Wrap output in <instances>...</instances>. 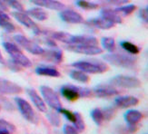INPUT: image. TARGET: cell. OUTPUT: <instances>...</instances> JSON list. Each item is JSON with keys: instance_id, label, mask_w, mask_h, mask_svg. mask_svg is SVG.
Listing matches in <instances>:
<instances>
[{"instance_id": "9c48e42d", "label": "cell", "mask_w": 148, "mask_h": 134, "mask_svg": "<svg viewBox=\"0 0 148 134\" xmlns=\"http://www.w3.org/2000/svg\"><path fill=\"white\" fill-rule=\"evenodd\" d=\"M66 48L71 52L82 54L86 55H97L103 53L102 48L97 46H88V44H68Z\"/></svg>"}, {"instance_id": "30bf717a", "label": "cell", "mask_w": 148, "mask_h": 134, "mask_svg": "<svg viewBox=\"0 0 148 134\" xmlns=\"http://www.w3.org/2000/svg\"><path fill=\"white\" fill-rule=\"evenodd\" d=\"M12 15L20 24H22L25 27H27V28L33 30L36 35L40 34L41 30L38 28L37 24L32 20V18L27 14H25V13L22 11H16V12H13Z\"/></svg>"}, {"instance_id": "60d3db41", "label": "cell", "mask_w": 148, "mask_h": 134, "mask_svg": "<svg viewBox=\"0 0 148 134\" xmlns=\"http://www.w3.org/2000/svg\"><path fill=\"white\" fill-rule=\"evenodd\" d=\"M0 18H1V19H8V20H10L8 15H6L5 13H4L1 10H0Z\"/></svg>"}, {"instance_id": "484cf974", "label": "cell", "mask_w": 148, "mask_h": 134, "mask_svg": "<svg viewBox=\"0 0 148 134\" xmlns=\"http://www.w3.org/2000/svg\"><path fill=\"white\" fill-rule=\"evenodd\" d=\"M102 44H103V47L110 53L114 52L115 50V41L113 37L102 38Z\"/></svg>"}, {"instance_id": "8fae6325", "label": "cell", "mask_w": 148, "mask_h": 134, "mask_svg": "<svg viewBox=\"0 0 148 134\" xmlns=\"http://www.w3.org/2000/svg\"><path fill=\"white\" fill-rule=\"evenodd\" d=\"M60 17L63 21L68 24H82L85 22L83 16L79 13L71 9H64L60 13Z\"/></svg>"}, {"instance_id": "83f0119b", "label": "cell", "mask_w": 148, "mask_h": 134, "mask_svg": "<svg viewBox=\"0 0 148 134\" xmlns=\"http://www.w3.org/2000/svg\"><path fill=\"white\" fill-rule=\"evenodd\" d=\"M4 5H8L10 7L16 9V11H22L24 12V6L23 5L18 1V0H0Z\"/></svg>"}, {"instance_id": "7a4b0ae2", "label": "cell", "mask_w": 148, "mask_h": 134, "mask_svg": "<svg viewBox=\"0 0 148 134\" xmlns=\"http://www.w3.org/2000/svg\"><path fill=\"white\" fill-rule=\"evenodd\" d=\"M60 92L63 96L70 101H75L80 97L82 98L90 97L92 95V91L89 90V89L71 85V84L64 85L61 88Z\"/></svg>"}, {"instance_id": "e575fe53", "label": "cell", "mask_w": 148, "mask_h": 134, "mask_svg": "<svg viewBox=\"0 0 148 134\" xmlns=\"http://www.w3.org/2000/svg\"><path fill=\"white\" fill-rule=\"evenodd\" d=\"M102 112H103V116H104V120H111L114 117L116 111H115L114 107H107V108H105V109H103Z\"/></svg>"}, {"instance_id": "4dcf8cb0", "label": "cell", "mask_w": 148, "mask_h": 134, "mask_svg": "<svg viewBox=\"0 0 148 134\" xmlns=\"http://www.w3.org/2000/svg\"><path fill=\"white\" fill-rule=\"evenodd\" d=\"M0 131H8L12 134L16 131V127L6 120L0 119Z\"/></svg>"}, {"instance_id": "ffe728a7", "label": "cell", "mask_w": 148, "mask_h": 134, "mask_svg": "<svg viewBox=\"0 0 148 134\" xmlns=\"http://www.w3.org/2000/svg\"><path fill=\"white\" fill-rule=\"evenodd\" d=\"M88 24L90 25H93L95 27H97L99 29H103V30H107V29H110L112 27H114V24H113L112 22L106 20V18H104L103 16L101 17H97V18H94L91 19Z\"/></svg>"}, {"instance_id": "277c9868", "label": "cell", "mask_w": 148, "mask_h": 134, "mask_svg": "<svg viewBox=\"0 0 148 134\" xmlns=\"http://www.w3.org/2000/svg\"><path fill=\"white\" fill-rule=\"evenodd\" d=\"M72 66L80 71L88 73H104L108 70V66L103 63H93L87 61H78L72 63Z\"/></svg>"}, {"instance_id": "5b68a950", "label": "cell", "mask_w": 148, "mask_h": 134, "mask_svg": "<svg viewBox=\"0 0 148 134\" xmlns=\"http://www.w3.org/2000/svg\"><path fill=\"white\" fill-rule=\"evenodd\" d=\"M15 100H16L18 109L20 111L22 115L24 116V118L31 123L37 124L38 122H39V119H38V116L36 115V112L34 111L33 108H32V106L29 104L28 101L19 97H16Z\"/></svg>"}, {"instance_id": "d4e9b609", "label": "cell", "mask_w": 148, "mask_h": 134, "mask_svg": "<svg viewBox=\"0 0 148 134\" xmlns=\"http://www.w3.org/2000/svg\"><path fill=\"white\" fill-rule=\"evenodd\" d=\"M121 46H122V48L127 51V52L131 54H137L140 52V49L137 46H136L134 44H133L131 42H128V41L121 42Z\"/></svg>"}, {"instance_id": "ee69618b", "label": "cell", "mask_w": 148, "mask_h": 134, "mask_svg": "<svg viewBox=\"0 0 148 134\" xmlns=\"http://www.w3.org/2000/svg\"><path fill=\"white\" fill-rule=\"evenodd\" d=\"M0 134H10V133L8 131H0Z\"/></svg>"}, {"instance_id": "7bdbcfd3", "label": "cell", "mask_w": 148, "mask_h": 134, "mask_svg": "<svg viewBox=\"0 0 148 134\" xmlns=\"http://www.w3.org/2000/svg\"><path fill=\"white\" fill-rule=\"evenodd\" d=\"M0 63H2V65H5V61L4 59V57H3L1 52H0Z\"/></svg>"}, {"instance_id": "d6a6232c", "label": "cell", "mask_w": 148, "mask_h": 134, "mask_svg": "<svg viewBox=\"0 0 148 134\" xmlns=\"http://www.w3.org/2000/svg\"><path fill=\"white\" fill-rule=\"evenodd\" d=\"M47 119L49 120V122L52 124V125H54L55 127H59L60 126V124H61V120H60L59 115L56 112H49L47 114Z\"/></svg>"}, {"instance_id": "f546056e", "label": "cell", "mask_w": 148, "mask_h": 134, "mask_svg": "<svg viewBox=\"0 0 148 134\" xmlns=\"http://www.w3.org/2000/svg\"><path fill=\"white\" fill-rule=\"evenodd\" d=\"M0 27L3 28L8 33H14V32H16V27L8 19L0 18Z\"/></svg>"}, {"instance_id": "1f68e13d", "label": "cell", "mask_w": 148, "mask_h": 134, "mask_svg": "<svg viewBox=\"0 0 148 134\" xmlns=\"http://www.w3.org/2000/svg\"><path fill=\"white\" fill-rule=\"evenodd\" d=\"M91 117L94 120V122L97 125H101L102 122H103V120H104V116H103L102 110L99 109V108H95V109H94L92 111Z\"/></svg>"}, {"instance_id": "44dd1931", "label": "cell", "mask_w": 148, "mask_h": 134, "mask_svg": "<svg viewBox=\"0 0 148 134\" xmlns=\"http://www.w3.org/2000/svg\"><path fill=\"white\" fill-rule=\"evenodd\" d=\"M143 118L142 112L136 110H130L125 112V120L128 125H136Z\"/></svg>"}, {"instance_id": "3957f363", "label": "cell", "mask_w": 148, "mask_h": 134, "mask_svg": "<svg viewBox=\"0 0 148 134\" xmlns=\"http://www.w3.org/2000/svg\"><path fill=\"white\" fill-rule=\"evenodd\" d=\"M3 46H4L5 50L11 56L12 60L16 62V63H18L19 65H21L22 67H25V68H28V67L32 66L31 61L22 53V51L17 46H16V44H12V43H9V42H4Z\"/></svg>"}, {"instance_id": "ac0fdd59", "label": "cell", "mask_w": 148, "mask_h": 134, "mask_svg": "<svg viewBox=\"0 0 148 134\" xmlns=\"http://www.w3.org/2000/svg\"><path fill=\"white\" fill-rule=\"evenodd\" d=\"M114 103L119 108H129L137 105L139 100L134 96H122L115 99Z\"/></svg>"}, {"instance_id": "4fadbf2b", "label": "cell", "mask_w": 148, "mask_h": 134, "mask_svg": "<svg viewBox=\"0 0 148 134\" xmlns=\"http://www.w3.org/2000/svg\"><path fill=\"white\" fill-rule=\"evenodd\" d=\"M22 92V88L15 82L0 79V93L2 94H18Z\"/></svg>"}, {"instance_id": "ba28073f", "label": "cell", "mask_w": 148, "mask_h": 134, "mask_svg": "<svg viewBox=\"0 0 148 134\" xmlns=\"http://www.w3.org/2000/svg\"><path fill=\"white\" fill-rule=\"evenodd\" d=\"M14 40L19 44V46H22L25 50H27V52L31 53L32 54L41 55L44 53L45 49H43L40 46H38L37 44L29 40L28 38H27L24 35H16L14 36Z\"/></svg>"}, {"instance_id": "d6986e66", "label": "cell", "mask_w": 148, "mask_h": 134, "mask_svg": "<svg viewBox=\"0 0 148 134\" xmlns=\"http://www.w3.org/2000/svg\"><path fill=\"white\" fill-rule=\"evenodd\" d=\"M101 16L106 18V20L112 22L113 24H121L123 22V19L120 16L118 13L113 10V9H109V8H104L101 10Z\"/></svg>"}, {"instance_id": "6da1fadb", "label": "cell", "mask_w": 148, "mask_h": 134, "mask_svg": "<svg viewBox=\"0 0 148 134\" xmlns=\"http://www.w3.org/2000/svg\"><path fill=\"white\" fill-rule=\"evenodd\" d=\"M104 60L110 65L126 69H134L136 66L137 59L132 55L122 54H107L104 55Z\"/></svg>"}, {"instance_id": "f35d334b", "label": "cell", "mask_w": 148, "mask_h": 134, "mask_svg": "<svg viewBox=\"0 0 148 134\" xmlns=\"http://www.w3.org/2000/svg\"><path fill=\"white\" fill-rule=\"evenodd\" d=\"M139 16L141 17V19H143L144 22L147 23L148 22V8L145 7L143 9H141L139 13Z\"/></svg>"}, {"instance_id": "cb8c5ba5", "label": "cell", "mask_w": 148, "mask_h": 134, "mask_svg": "<svg viewBox=\"0 0 148 134\" xmlns=\"http://www.w3.org/2000/svg\"><path fill=\"white\" fill-rule=\"evenodd\" d=\"M70 77L75 81L83 82V84H86V82H89L88 75L86 73L80 71V70H78V71H71L70 72Z\"/></svg>"}, {"instance_id": "8992f818", "label": "cell", "mask_w": 148, "mask_h": 134, "mask_svg": "<svg viewBox=\"0 0 148 134\" xmlns=\"http://www.w3.org/2000/svg\"><path fill=\"white\" fill-rule=\"evenodd\" d=\"M40 91H41V93L43 95L45 101H46L52 109L58 112L62 108V104H61L58 94H57L52 88H50L48 86H45V85L41 86Z\"/></svg>"}, {"instance_id": "5bb4252c", "label": "cell", "mask_w": 148, "mask_h": 134, "mask_svg": "<svg viewBox=\"0 0 148 134\" xmlns=\"http://www.w3.org/2000/svg\"><path fill=\"white\" fill-rule=\"evenodd\" d=\"M93 93L96 97L99 98H107V97H112L114 95L118 94V91L113 87L112 85H98L96 86L94 90Z\"/></svg>"}, {"instance_id": "836d02e7", "label": "cell", "mask_w": 148, "mask_h": 134, "mask_svg": "<svg viewBox=\"0 0 148 134\" xmlns=\"http://www.w3.org/2000/svg\"><path fill=\"white\" fill-rule=\"evenodd\" d=\"M76 114V119L74 122V125H75V128L77 131L79 132H83L86 129V124H85V122H84V120L82 118V116L78 112H75Z\"/></svg>"}, {"instance_id": "7c38bea8", "label": "cell", "mask_w": 148, "mask_h": 134, "mask_svg": "<svg viewBox=\"0 0 148 134\" xmlns=\"http://www.w3.org/2000/svg\"><path fill=\"white\" fill-rule=\"evenodd\" d=\"M31 3L37 6L46 7L55 11H61L66 8V5L57 0H30Z\"/></svg>"}, {"instance_id": "d590c367", "label": "cell", "mask_w": 148, "mask_h": 134, "mask_svg": "<svg viewBox=\"0 0 148 134\" xmlns=\"http://www.w3.org/2000/svg\"><path fill=\"white\" fill-rule=\"evenodd\" d=\"M58 112H60V113H62V114H64L66 117V119L68 120H70L71 122H75V119H76V114H75V112H72L71 111H68V110H66V109H63V108H61V109L58 111Z\"/></svg>"}, {"instance_id": "603a6c76", "label": "cell", "mask_w": 148, "mask_h": 134, "mask_svg": "<svg viewBox=\"0 0 148 134\" xmlns=\"http://www.w3.org/2000/svg\"><path fill=\"white\" fill-rule=\"evenodd\" d=\"M36 73L39 75L49 76V77H59L60 76V73L56 68L53 67H47V66L37 67L36 69Z\"/></svg>"}, {"instance_id": "74e56055", "label": "cell", "mask_w": 148, "mask_h": 134, "mask_svg": "<svg viewBox=\"0 0 148 134\" xmlns=\"http://www.w3.org/2000/svg\"><path fill=\"white\" fill-rule=\"evenodd\" d=\"M64 133L65 134H78V131L75 130V127L70 125L64 126Z\"/></svg>"}, {"instance_id": "e0dca14e", "label": "cell", "mask_w": 148, "mask_h": 134, "mask_svg": "<svg viewBox=\"0 0 148 134\" xmlns=\"http://www.w3.org/2000/svg\"><path fill=\"white\" fill-rule=\"evenodd\" d=\"M98 41L93 36L87 35H73L70 44H88V46H97Z\"/></svg>"}, {"instance_id": "8d00e7d4", "label": "cell", "mask_w": 148, "mask_h": 134, "mask_svg": "<svg viewBox=\"0 0 148 134\" xmlns=\"http://www.w3.org/2000/svg\"><path fill=\"white\" fill-rule=\"evenodd\" d=\"M6 65H8V67L9 69H11L12 71H14V72H19V71H21V69H22L21 65H19L18 63H16L13 60H9L6 63Z\"/></svg>"}, {"instance_id": "f6af8a7d", "label": "cell", "mask_w": 148, "mask_h": 134, "mask_svg": "<svg viewBox=\"0 0 148 134\" xmlns=\"http://www.w3.org/2000/svg\"><path fill=\"white\" fill-rule=\"evenodd\" d=\"M0 110H1V108H0Z\"/></svg>"}, {"instance_id": "ab89813d", "label": "cell", "mask_w": 148, "mask_h": 134, "mask_svg": "<svg viewBox=\"0 0 148 134\" xmlns=\"http://www.w3.org/2000/svg\"><path fill=\"white\" fill-rule=\"evenodd\" d=\"M129 1L130 0H107L108 3H110L114 5H117V6L124 5L125 4H127Z\"/></svg>"}, {"instance_id": "7402d4cb", "label": "cell", "mask_w": 148, "mask_h": 134, "mask_svg": "<svg viewBox=\"0 0 148 134\" xmlns=\"http://www.w3.org/2000/svg\"><path fill=\"white\" fill-rule=\"evenodd\" d=\"M27 14L30 16V17H33L35 19L38 21H45L47 20L48 18V14L45 11L44 9L40 8V7H35V8H32L29 9Z\"/></svg>"}, {"instance_id": "f1b7e54d", "label": "cell", "mask_w": 148, "mask_h": 134, "mask_svg": "<svg viewBox=\"0 0 148 134\" xmlns=\"http://www.w3.org/2000/svg\"><path fill=\"white\" fill-rule=\"evenodd\" d=\"M76 5L82 9L85 10H95L99 7V5L92 2H88L86 0H77Z\"/></svg>"}, {"instance_id": "b9f144b4", "label": "cell", "mask_w": 148, "mask_h": 134, "mask_svg": "<svg viewBox=\"0 0 148 134\" xmlns=\"http://www.w3.org/2000/svg\"><path fill=\"white\" fill-rule=\"evenodd\" d=\"M128 130L131 132H134L136 130H137V127L136 125H128Z\"/></svg>"}, {"instance_id": "2e32d148", "label": "cell", "mask_w": 148, "mask_h": 134, "mask_svg": "<svg viewBox=\"0 0 148 134\" xmlns=\"http://www.w3.org/2000/svg\"><path fill=\"white\" fill-rule=\"evenodd\" d=\"M27 94L29 95L31 101H33L35 106L37 108V110L42 112H46L47 105L45 103V101L37 94V93L34 90V89H27Z\"/></svg>"}, {"instance_id": "52a82bcc", "label": "cell", "mask_w": 148, "mask_h": 134, "mask_svg": "<svg viewBox=\"0 0 148 134\" xmlns=\"http://www.w3.org/2000/svg\"><path fill=\"white\" fill-rule=\"evenodd\" d=\"M110 84L112 86H117L121 88H138L141 85V82L133 76L117 75L110 80Z\"/></svg>"}, {"instance_id": "9a60e30c", "label": "cell", "mask_w": 148, "mask_h": 134, "mask_svg": "<svg viewBox=\"0 0 148 134\" xmlns=\"http://www.w3.org/2000/svg\"><path fill=\"white\" fill-rule=\"evenodd\" d=\"M43 58L47 61L52 62L55 63H60L63 61V52L57 49L44 50V53L41 54Z\"/></svg>"}, {"instance_id": "4316f807", "label": "cell", "mask_w": 148, "mask_h": 134, "mask_svg": "<svg viewBox=\"0 0 148 134\" xmlns=\"http://www.w3.org/2000/svg\"><path fill=\"white\" fill-rule=\"evenodd\" d=\"M137 7L136 5H121L120 7L114 9L115 11H116L118 14L120 15H123V16H129L130 14H132V13L136 10Z\"/></svg>"}]
</instances>
